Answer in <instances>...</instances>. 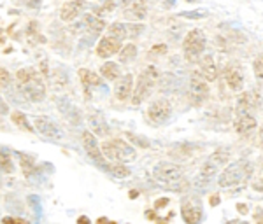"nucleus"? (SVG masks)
<instances>
[{"mask_svg": "<svg viewBox=\"0 0 263 224\" xmlns=\"http://www.w3.org/2000/svg\"><path fill=\"white\" fill-rule=\"evenodd\" d=\"M153 177L162 184L165 189L171 191H186L188 189V180L184 179V170L176 163L171 161H160L153 168Z\"/></svg>", "mask_w": 263, "mask_h": 224, "instance_id": "nucleus-1", "label": "nucleus"}, {"mask_svg": "<svg viewBox=\"0 0 263 224\" xmlns=\"http://www.w3.org/2000/svg\"><path fill=\"white\" fill-rule=\"evenodd\" d=\"M16 81L27 100L39 104L46 98V84L35 69H20L16 72Z\"/></svg>", "mask_w": 263, "mask_h": 224, "instance_id": "nucleus-2", "label": "nucleus"}, {"mask_svg": "<svg viewBox=\"0 0 263 224\" xmlns=\"http://www.w3.org/2000/svg\"><path fill=\"white\" fill-rule=\"evenodd\" d=\"M253 175V163L248 159H237L235 163L228 165L218 177V184L221 188H233V186L248 184Z\"/></svg>", "mask_w": 263, "mask_h": 224, "instance_id": "nucleus-3", "label": "nucleus"}, {"mask_svg": "<svg viewBox=\"0 0 263 224\" xmlns=\"http://www.w3.org/2000/svg\"><path fill=\"white\" fill-rule=\"evenodd\" d=\"M160 81V72L156 67H146L141 75L137 77V83H135L134 88V96H132V105H141L147 96L151 95L153 90H155L156 83Z\"/></svg>", "mask_w": 263, "mask_h": 224, "instance_id": "nucleus-4", "label": "nucleus"}, {"mask_svg": "<svg viewBox=\"0 0 263 224\" xmlns=\"http://www.w3.org/2000/svg\"><path fill=\"white\" fill-rule=\"evenodd\" d=\"M102 153L105 154V158L112 159V161H123V163H130L135 161L137 158V151L135 147H132L130 144H126L121 138H112L102 144Z\"/></svg>", "mask_w": 263, "mask_h": 224, "instance_id": "nucleus-5", "label": "nucleus"}, {"mask_svg": "<svg viewBox=\"0 0 263 224\" xmlns=\"http://www.w3.org/2000/svg\"><path fill=\"white\" fill-rule=\"evenodd\" d=\"M228 158H230V153H228L227 147H221V149H218L216 153H213L209 156V159L203 163V167L200 170V175L197 177V180L203 179V180H205V184H209L211 180L214 179V175L218 173L219 168L227 167Z\"/></svg>", "mask_w": 263, "mask_h": 224, "instance_id": "nucleus-6", "label": "nucleus"}, {"mask_svg": "<svg viewBox=\"0 0 263 224\" xmlns=\"http://www.w3.org/2000/svg\"><path fill=\"white\" fill-rule=\"evenodd\" d=\"M207 79L202 75V72H193L190 77V100L193 105H202L209 96V86Z\"/></svg>", "mask_w": 263, "mask_h": 224, "instance_id": "nucleus-7", "label": "nucleus"}, {"mask_svg": "<svg viewBox=\"0 0 263 224\" xmlns=\"http://www.w3.org/2000/svg\"><path fill=\"white\" fill-rule=\"evenodd\" d=\"M83 146L88 153V158H90L97 167H100L102 170H105V167H107L105 154L102 153V147L99 146V142H97V138H95V133H93L91 130L83 132Z\"/></svg>", "mask_w": 263, "mask_h": 224, "instance_id": "nucleus-8", "label": "nucleus"}, {"mask_svg": "<svg viewBox=\"0 0 263 224\" xmlns=\"http://www.w3.org/2000/svg\"><path fill=\"white\" fill-rule=\"evenodd\" d=\"M203 48H205V35H203V32L198 30V28L190 32L188 35L184 37V40H182V51H184L188 60H193L198 54H202Z\"/></svg>", "mask_w": 263, "mask_h": 224, "instance_id": "nucleus-9", "label": "nucleus"}, {"mask_svg": "<svg viewBox=\"0 0 263 224\" xmlns=\"http://www.w3.org/2000/svg\"><path fill=\"white\" fill-rule=\"evenodd\" d=\"M171 116H172V105L165 98L155 100V102L149 105V109H147V117H149V121L155 123V125H162V123L167 121Z\"/></svg>", "mask_w": 263, "mask_h": 224, "instance_id": "nucleus-10", "label": "nucleus"}, {"mask_svg": "<svg viewBox=\"0 0 263 224\" xmlns=\"http://www.w3.org/2000/svg\"><path fill=\"white\" fill-rule=\"evenodd\" d=\"M33 126H35L37 132L44 135L46 138H51V140H60L63 137L58 125L53 119H49L48 116H35L33 117Z\"/></svg>", "mask_w": 263, "mask_h": 224, "instance_id": "nucleus-11", "label": "nucleus"}, {"mask_svg": "<svg viewBox=\"0 0 263 224\" xmlns=\"http://www.w3.org/2000/svg\"><path fill=\"white\" fill-rule=\"evenodd\" d=\"M121 39H118V37L114 35H105L102 37L99 46H97V54H99L100 58H111L114 54H118L121 51Z\"/></svg>", "mask_w": 263, "mask_h": 224, "instance_id": "nucleus-12", "label": "nucleus"}, {"mask_svg": "<svg viewBox=\"0 0 263 224\" xmlns=\"http://www.w3.org/2000/svg\"><path fill=\"white\" fill-rule=\"evenodd\" d=\"M132 90H134V75L132 74H125L123 77L116 79V84H114V98L118 102H125L132 96Z\"/></svg>", "mask_w": 263, "mask_h": 224, "instance_id": "nucleus-13", "label": "nucleus"}, {"mask_svg": "<svg viewBox=\"0 0 263 224\" xmlns=\"http://www.w3.org/2000/svg\"><path fill=\"white\" fill-rule=\"evenodd\" d=\"M224 81L232 91H240L244 88V74L237 63H232L224 69Z\"/></svg>", "mask_w": 263, "mask_h": 224, "instance_id": "nucleus-14", "label": "nucleus"}, {"mask_svg": "<svg viewBox=\"0 0 263 224\" xmlns=\"http://www.w3.org/2000/svg\"><path fill=\"white\" fill-rule=\"evenodd\" d=\"M181 215H182V219H184V222L197 224L202 221L203 210L195 200H184L181 205Z\"/></svg>", "mask_w": 263, "mask_h": 224, "instance_id": "nucleus-15", "label": "nucleus"}, {"mask_svg": "<svg viewBox=\"0 0 263 224\" xmlns=\"http://www.w3.org/2000/svg\"><path fill=\"white\" fill-rule=\"evenodd\" d=\"M258 121L256 117L251 116L249 112L244 114H237V121H235V132L239 135H248L251 133L253 130H256Z\"/></svg>", "mask_w": 263, "mask_h": 224, "instance_id": "nucleus-16", "label": "nucleus"}, {"mask_svg": "<svg viewBox=\"0 0 263 224\" xmlns=\"http://www.w3.org/2000/svg\"><path fill=\"white\" fill-rule=\"evenodd\" d=\"M84 9V0H70V2L63 4L60 9V19L62 21H72L76 19L81 11Z\"/></svg>", "mask_w": 263, "mask_h": 224, "instance_id": "nucleus-17", "label": "nucleus"}, {"mask_svg": "<svg viewBox=\"0 0 263 224\" xmlns=\"http://www.w3.org/2000/svg\"><path fill=\"white\" fill-rule=\"evenodd\" d=\"M57 105H58V109H60V112H62L63 116H65L70 123H74V125H79V123H81V116H79V109L76 107V105L72 104L70 100H67V98H58V100H57Z\"/></svg>", "mask_w": 263, "mask_h": 224, "instance_id": "nucleus-18", "label": "nucleus"}, {"mask_svg": "<svg viewBox=\"0 0 263 224\" xmlns=\"http://www.w3.org/2000/svg\"><path fill=\"white\" fill-rule=\"evenodd\" d=\"M200 72L209 83H213L218 79V67H216L213 54H205V56L200 60Z\"/></svg>", "mask_w": 263, "mask_h": 224, "instance_id": "nucleus-19", "label": "nucleus"}, {"mask_svg": "<svg viewBox=\"0 0 263 224\" xmlns=\"http://www.w3.org/2000/svg\"><path fill=\"white\" fill-rule=\"evenodd\" d=\"M88 121H90V130L95 135H99V137H104V135L109 132L107 123H105V117L102 116V112H99V111L90 112V116H88Z\"/></svg>", "mask_w": 263, "mask_h": 224, "instance_id": "nucleus-20", "label": "nucleus"}, {"mask_svg": "<svg viewBox=\"0 0 263 224\" xmlns=\"http://www.w3.org/2000/svg\"><path fill=\"white\" fill-rule=\"evenodd\" d=\"M79 79H81V84L84 88V93H86V96H90V90L93 88H99L100 86V77L95 74V72L88 70V69H81L79 70Z\"/></svg>", "mask_w": 263, "mask_h": 224, "instance_id": "nucleus-21", "label": "nucleus"}, {"mask_svg": "<svg viewBox=\"0 0 263 224\" xmlns=\"http://www.w3.org/2000/svg\"><path fill=\"white\" fill-rule=\"evenodd\" d=\"M123 14H125V18L130 19V21H141V19L146 18V14H147L146 4H142V2L132 4L130 7H126Z\"/></svg>", "mask_w": 263, "mask_h": 224, "instance_id": "nucleus-22", "label": "nucleus"}, {"mask_svg": "<svg viewBox=\"0 0 263 224\" xmlns=\"http://www.w3.org/2000/svg\"><path fill=\"white\" fill-rule=\"evenodd\" d=\"M100 74L104 75L107 81H116L120 77V65L114 62H105L104 65L100 67Z\"/></svg>", "mask_w": 263, "mask_h": 224, "instance_id": "nucleus-23", "label": "nucleus"}, {"mask_svg": "<svg viewBox=\"0 0 263 224\" xmlns=\"http://www.w3.org/2000/svg\"><path fill=\"white\" fill-rule=\"evenodd\" d=\"M105 170L109 173H112L114 177H118V179H125V177L130 175V168L125 167V163L123 161H114V163H107V167H105Z\"/></svg>", "mask_w": 263, "mask_h": 224, "instance_id": "nucleus-24", "label": "nucleus"}, {"mask_svg": "<svg viewBox=\"0 0 263 224\" xmlns=\"http://www.w3.org/2000/svg\"><path fill=\"white\" fill-rule=\"evenodd\" d=\"M11 119H12V123H14V125H18L20 128H23L25 132H28V133H33V132H35V126H32L33 123L30 125V121H28V117L25 116L23 112H20V111L12 112Z\"/></svg>", "mask_w": 263, "mask_h": 224, "instance_id": "nucleus-25", "label": "nucleus"}, {"mask_svg": "<svg viewBox=\"0 0 263 224\" xmlns=\"http://www.w3.org/2000/svg\"><path fill=\"white\" fill-rule=\"evenodd\" d=\"M118 56H120V63H130L132 60H135V56H137V48H135V44L123 46Z\"/></svg>", "mask_w": 263, "mask_h": 224, "instance_id": "nucleus-26", "label": "nucleus"}, {"mask_svg": "<svg viewBox=\"0 0 263 224\" xmlns=\"http://www.w3.org/2000/svg\"><path fill=\"white\" fill-rule=\"evenodd\" d=\"M195 149V146H190V144H179V146L172 147L171 149V156H174V158H190L193 153L192 151Z\"/></svg>", "mask_w": 263, "mask_h": 224, "instance_id": "nucleus-27", "label": "nucleus"}, {"mask_svg": "<svg viewBox=\"0 0 263 224\" xmlns=\"http://www.w3.org/2000/svg\"><path fill=\"white\" fill-rule=\"evenodd\" d=\"M109 35H114L121 40L128 39V27L120 23V21H116V23H112L111 27H109Z\"/></svg>", "mask_w": 263, "mask_h": 224, "instance_id": "nucleus-28", "label": "nucleus"}, {"mask_svg": "<svg viewBox=\"0 0 263 224\" xmlns=\"http://www.w3.org/2000/svg\"><path fill=\"white\" fill-rule=\"evenodd\" d=\"M253 72H254V77H256L258 86L263 88V53L258 54L253 62Z\"/></svg>", "mask_w": 263, "mask_h": 224, "instance_id": "nucleus-29", "label": "nucleus"}, {"mask_svg": "<svg viewBox=\"0 0 263 224\" xmlns=\"http://www.w3.org/2000/svg\"><path fill=\"white\" fill-rule=\"evenodd\" d=\"M86 25L90 27V30L93 33H100L105 28V21L100 19V18H97L95 14H88L86 16Z\"/></svg>", "mask_w": 263, "mask_h": 224, "instance_id": "nucleus-30", "label": "nucleus"}, {"mask_svg": "<svg viewBox=\"0 0 263 224\" xmlns=\"http://www.w3.org/2000/svg\"><path fill=\"white\" fill-rule=\"evenodd\" d=\"M20 161H21V167H23L25 175H30V172L35 170V159H33L32 156L20 153Z\"/></svg>", "mask_w": 263, "mask_h": 224, "instance_id": "nucleus-31", "label": "nucleus"}, {"mask_svg": "<svg viewBox=\"0 0 263 224\" xmlns=\"http://www.w3.org/2000/svg\"><path fill=\"white\" fill-rule=\"evenodd\" d=\"M0 161H2V172L4 173H12V172H14V167H12V161H11V158H9V154H7V153L0 154Z\"/></svg>", "mask_w": 263, "mask_h": 224, "instance_id": "nucleus-32", "label": "nucleus"}, {"mask_svg": "<svg viewBox=\"0 0 263 224\" xmlns=\"http://www.w3.org/2000/svg\"><path fill=\"white\" fill-rule=\"evenodd\" d=\"M182 18H190V19H202L207 16V11H192V12H181Z\"/></svg>", "mask_w": 263, "mask_h": 224, "instance_id": "nucleus-33", "label": "nucleus"}, {"mask_svg": "<svg viewBox=\"0 0 263 224\" xmlns=\"http://www.w3.org/2000/svg\"><path fill=\"white\" fill-rule=\"evenodd\" d=\"M126 137H128L132 142L139 144V146H141V147H149V140H146V138H144V137H141V135L126 133Z\"/></svg>", "mask_w": 263, "mask_h": 224, "instance_id": "nucleus-34", "label": "nucleus"}, {"mask_svg": "<svg viewBox=\"0 0 263 224\" xmlns=\"http://www.w3.org/2000/svg\"><path fill=\"white\" fill-rule=\"evenodd\" d=\"M0 77H2V88H7V86H9L11 75H9V72H7L6 67H2V69H0Z\"/></svg>", "mask_w": 263, "mask_h": 224, "instance_id": "nucleus-35", "label": "nucleus"}, {"mask_svg": "<svg viewBox=\"0 0 263 224\" xmlns=\"http://www.w3.org/2000/svg\"><path fill=\"white\" fill-rule=\"evenodd\" d=\"M128 27V37H134V35H139L142 30H144V27L142 25H126Z\"/></svg>", "mask_w": 263, "mask_h": 224, "instance_id": "nucleus-36", "label": "nucleus"}, {"mask_svg": "<svg viewBox=\"0 0 263 224\" xmlns=\"http://www.w3.org/2000/svg\"><path fill=\"white\" fill-rule=\"evenodd\" d=\"M149 53L151 54H165V53H167V46H165V44H156V46H153Z\"/></svg>", "mask_w": 263, "mask_h": 224, "instance_id": "nucleus-37", "label": "nucleus"}, {"mask_svg": "<svg viewBox=\"0 0 263 224\" xmlns=\"http://www.w3.org/2000/svg\"><path fill=\"white\" fill-rule=\"evenodd\" d=\"M23 6H27V7H30V9H37V7L42 4V0H20Z\"/></svg>", "mask_w": 263, "mask_h": 224, "instance_id": "nucleus-38", "label": "nucleus"}, {"mask_svg": "<svg viewBox=\"0 0 263 224\" xmlns=\"http://www.w3.org/2000/svg\"><path fill=\"white\" fill-rule=\"evenodd\" d=\"M165 205H168V198H162V200H156L155 201V210H160Z\"/></svg>", "mask_w": 263, "mask_h": 224, "instance_id": "nucleus-39", "label": "nucleus"}, {"mask_svg": "<svg viewBox=\"0 0 263 224\" xmlns=\"http://www.w3.org/2000/svg\"><path fill=\"white\" fill-rule=\"evenodd\" d=\"M237 210H239V214H242V215H246L249 212V209H248V205H246V203H237Z\"/></svg>", "mask_w": 263, "mask_h": 224, "instance_id": "nucleus-40", "label": "nucleus"}, {"mask_svg": "<svg viewBox=\"0 0 263 224\" xmlns=\"http://www.w3.org/2000/svg\"><path fill=\"white\" fill-rule=\"evenodd\" d=\"M253 189H254V191L263 193V179H260L258 182H254V184H253Z\"/></svg>", "mask_w": 263, "mask_h": 224, "instance_id": "nucleus-41", "label": "nucleus"}, {"mask_svg": "<svg viewBox=\"0 0 263 224\" xmlns=\"http://www.w3.org/2000/svg\"><path fill=\"white\" fill-rule=\"evenodd\" d=\"M219 201H221V200H219V196H218V194H213V196H211V205H218L219 203Z\"/></svg>", "mask_w": 263, "mask_h": 224, "instance_id": "nucleus-42", "label": "nucleus"}, {"mask_svg": "<svg viewBox=\"0 0 263 224\" xmlns=\"http://www.w3.org/2000/svg\"><path fill=\"white\" fill-rule=\"evenodd\" d=\"M78 222H81V224H86V222H90V219H88L86 215H81V217L78 219Z\"/></svg>", "mask_w": 263, "mask_h": 224, "instance_id": "nucleus-43", "label": "nucleus"}, {"mask_svg": "<svg viewBox=\"0 0 263 224\" xmlns=\"http://www.w3.org/2000/svg\"><path fill=\"white\" fill-rule=\"evenodd\" d=\"M137 196H139L137 191H130V198H132V200H134V198H137Z\"/></svg>", "mask_w": 263, "mask_h": 224, "instance_id": "nucleus-44", "label": "nucleus"}, {"mask_svg": "<svg viewBox=\"0 0 263 224\" xmlns=\"http://www.w3.org/2000/svg\"><path fill=\"white\" fill-rule=\"evenodd\" d=\"M97 222H111L109 219H105V217H100V219H97Z\"/></svg>", "mask_w": 263, "mask_h": 224, "instance_id": "nucleus-45", "label": "nucleus"}, {"mask_svg": "<svg viewBox=\"0 0 263 224\" xmlns=\"http://www.w3.org/2000/svg\"><path fill=\"white\" fill-rule=\"evenodd\" d=\"M260 142L263 144V126H261V128H260Z\"/></svg>", "mask_w": 263, "mask_h": 224, "instance_id": "nucleus-46", "label": "nucleus"}, {"mask_svg": "<svg viewBox=\"0 0 263 224\" xmlns=\"http://www.w3.org/2000/svg\"><path fill=\"white\" fill-rule=\"evenodd\" d=\"M139 2H142V4H147V0H139Z\"/></svg>", "mask_w": 263, "mask_h": 224, "instance_id": "nucleus-47", "label": "nucleus"}, {"mask_svg": "<svg viewBox=\"0 0 263 224\" xmlns=\"http://www.w3.org/2000/svg\"><path fill=\"white\" fill-rule=\"evenodd\" d=\"M186 2H197V0H186Z\"/></svg>", "mask_w": 263, "mask_h": 224, "instance_id": "nucleus-48", "label": "nucleus"}]
</instances>
